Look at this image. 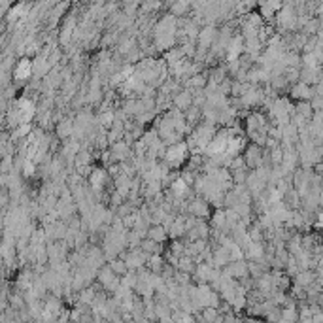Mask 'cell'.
<instances>
[{"instance_id":"obj_21","label":"cell","mask_w":323,"mask_h":323,"mask_svg":"<svg viewBox=\"0 0 323 323\" xmlns=\"http://www.w3.org/2000/svg\"><path fill=\"white\" fill-rule=\"evenodd\" d=\"M170 15L176 19L183 17V15H187V12L191 10V2H172L170 4Z\"/></svg>"},{"instance_id":"obj_4","label":"cell","mask_w":323,"mask_h":323,"mask_svg":"<svg viewBox=\"0 0 323 323\" xmlns=\"http://www.w3.org/2000/svg\"><path fill=\"white\" fill-rule=\"evenodd\" d=\"M87 181H89V189L95 193H102L104 191V187L108 186V172H106V168H91V172L87 174Z\"/></svg>"},{"instance_id":"obj_24","label":"cell","mask_w":323,"mask_h":323,"mask_svg":"<svg viewBox=\"0 0 323 323\" xmlns=\"http://www.w3.org/2000/svg\"><path fill=\"white\" fill-rule=\"evenodd\" d=\"M31 132H32V125L31 123L19 125V127H15V131L12 132V140H13V142H19V140H23V138L29 136Z\"/></svg>"},{"instance_id":"obj_12","label":"cell","mask_w":323,"mask_h":323,"mask_svg":"<svg viewBox=\"0 0 323 323\" xmlns=\"http://www.w3.org/2000/svg\"><path fill=\"white\" fill-rule=\"evenodd\" d=\"M244 259L253 263H265V242H251L244 251Z\"/></svg>"},{"instance_id":"obj_28","label":"cell","mask_w":323,"mask_h":323,"mask_svg":"<svg viewBox=\"0 0 323 323\" xmlns=\"http://www.w3.org/2000/svg\"><path fill=\"white\" fill-rule=\"evenodd\" d=\"M314 229H316V230L321 229V221H316V225H314Z\"/></svg>"},{"instance_id":"obj_2","label":"cell","mask_w":323,"mask_h":323,"mask_svg":"<svg viewBox=\"0 0 323 323\" xmlns=\"http://www.w3.org/2000/svg\"><path fill=\"white\" fill-rule=\"evenodd\" d=\"M121 259L125 261L127 265V270H131V272H136L140 268L146 267V261H148L149 255H146L140 248H134V249H127L123 253L119 255Z\"/></svg>"},{"instance_id":"obj_10","label":"cell","mask_w":323,"mask_h":323,"mask_svg":"<svg viewBox=\"0 0 323 323\" xmlns=\"http://www.w3.org/2000/svg\"><path fill=\"white\" fill-rule=\"evenodd\" d=\"M267 118L261 112H249L246 116V132H255V131H265L267 129Z\"/></svg>"},{"instance_id":"obj_26","label":"cell","mask_w":323,"mask_h":323,"mask_svg":"<svg viewBox=\"0 0 323 323\" xmlns=\"http://www.w3.org/2000/svg\"><path fill=\"white\" fill-rule=\"evenodd\" d=\"M312 108L308 102H298V104H295V116H298V118L306 119V121H310L312 119Z\"/></svg>"},{"instance_id":"obj_16","label":"cell","mask_w":323,"mask_h":323,"mask_svg":"<svg viewBox=\"0 0 323 323\" xmlns=\"http://www.w3.org/2000/svg\"><path fill=\"white\" fill-rule=\"evenodd\" d=\"M72 127H74V119L72 118H61L57 121V138L59 140H68L72 136Z\"/></svg>"},{"instance_id":"obj_20","label":"cell","mask_w":323,"mask_h":323,"mask_svg":"<svg viewBox=\"0 0 323 323\" xmlns=\"http://www.w3.org/2000/svg\"><path fill=\"white\" fill-rule=\"evenodd\" d=\"M138 248L142 249L146 255H161L163 244H157V242H153V240H149V238H144Z\"/></svg>"},{"instance_id":"obj_27","label":"cell","mask_w":323,"mask_h":323,"mask_svg":"<svg viewBox=\"0 0 323 323\" xmlns=\"http://www.w3.org/2000/svg\"><path fill=\"white\" fill-rule=\"evenodd\" d=\"M121 280V286L123 287H127V289H134V286H136V282H138V276H136V272H129L125 274L123 278H119Z\"/></svg>"},{"instance_id":"obj_7","label":"cell","mask_w":323,"mask_h":323,"mask_svg":"<svg viewBox=\"0 0 323 323\" xmlns=\"http://www.w3.org/2000/svg\"><path fill=\"white\" fill-rule=\"evenodd\" d=\"M187 214L193 216L195 219H206L210 216V204L202 197H193L187 202Z\"/></svg>"},{"instance_id":"obj_25","label":"cell","mask_w":323,"mask_h":323,"mask_svg":"<svg viewBox=\"0 0 323 323\" xmlns=\"http://www.w3.org/2000/svg\"><path fill=\"white\" fill-rule=\"evenodd\" d=\"M229 306L235 314H240V312L246 310V306H248V298L244 297V295H236V297L229 303Z\"/></svg>"},{"instance_id":"obj_6","label":"cell","mask_w":323,"mask_h":323,"mask_svg":"<svg viewBox=\"0 0 323 323\" xmlns=\"http://www.w3.org/2000/svg\"><path fill=\"white\" fill-rule=\"evenodd\" d=\"M216 38H218V27L216 25H204L200 27L199 31V36H197V50H202V51H208L212 48V44L216 42Z\"/></svg>"},{"instance_id":"obj_22","label":"cell","mask_w":323,"mask_h":323,"mask_svg":"<svg viewBox=\"0 0 323 323\" xmlns=\"http://www.w3.org/2000/svg\"><path fill=\"white\" fill-rule=\"evenodd\" d=\"M195 261H193L191 257H187V255H183V257H180L178 259V265H176V270L178 272H183V274H189L191 276L193 272H195Z\"/></svg>"},{"instance_id":"obj_8","label":"cell","mask_w":323,"mask_h":323,"mask_svg":"<svg viewBox=\"0 0 323 323\" xmlns=\"http://www.w3.org/2000/svg\"><path fill=\"white\" fill-rule=\"evenodd\" d=\"M108 153H110V163H123L132 155L131 148H129L123 140H121V142L112 144V148L108 149Z\"/></svg>"},{"instance_id":"obj_1","label":"cell","mask_w":323,"mask_h":323,"mask_svg":"<svg viewBox=\"0 0 323 323\" xmlns=\"http://www.w3.org/2000/svg\"><path fill=\"white\" fill-rule=\"evenodd\" d=\"M187 159H189V149H187L183 140L174 144V146H168L165 149V155H163V161L167 163L168 168H180Z\"/></svg>"},{"instance_id":"obj_5","label":"cell","mask_w":323,"mask_h":323,"mask_svg":"<svg viewBox=\"0 0 323 323\" xmlns=\"http://www.w3.org/2000/svg\"><path fill=\"white\" fill-rule=\"evenodd\" d=\"M221 274L227 276V278H233L236 282H242V280L249 278L248 276V261L242 259V261H233L229 263L227 267L221 268Z\"/></svg>"},{"instance_id":"obj_19","label":"cell","mask_w":323,"mask_h":323,"mask_svg":"<svg viewBox=\"0 0 323 323\" xmlns=\"http://www.w3.org/2000/svg\"><path fill=\"white\" fill-rule=\"evenodd\" d=\"M165 267H167V263H165L163 255H149L148 261H146V268L153 274H161Z\"/></svg>"},{"instance_id":"obj_14","label":"cell","mask_w":323,"mask_h":323,"mask_svg":"<svg viewBox=\"0 0 323 323\" xmlns=\"http://www.w3.org/2000/svg\"><path fill=\"white\" fill-rule=\"evenodd\" d=\"M244 53V40L240 34H233L230 38L229 45H227V50H225V57H227V61H233V59H238V57Z\"/></svg>"},{"instance_id":"obj_13","label":"cell","mask_w":323,"mask_h":323,"mask_svg":"<svg viewBox=\"0 0 323 323\" xmlns=\"http://www.w3.org/2000/svg\"><path fill=\"white\" fill-rule=\"evenodd\" d=\"M172 108H176V110H180V112H186L187 108H191L193 106V95L191 91H187V89H181V91H178V93L172 97Z\"/></svg>"},{"instance_id":"obj_3","label":"cell","mask_w":323,"mask_h":323,"mask_svg":"<svg viewBox=\"0 0 323 323\" xmlns=\"http://www.w3.org/2000/svg\"><path fill=\"white\" fill-rule=\"evenodd\" d=\"M263 155H265V149L255 146V144H249L248 148H244V165L248 170H255L263 165Z\"/></svg>"},{"instance_id":"obj_9","label":"cell","mask_w":323,"mask_h":323,"mask_svg":"<svg viewBox=\"0 0 323 323\" xmlns=\"http://www.w3.org/2000/svg\"><path fill=\"white\" fill-rule=\"evenodd\" d=\"M312 97H314V89H312L310 85L301 83V81H297V83L291 85V89H289V99L298 100V102H310Z\"/></svg>"},{"instance_id":"obj_23","label":"cell","mask_w":323,"mask_h":323,"mask_svg":"<svg viewBox=\"0 0 323 323\" xmlns=\"http://www.w3.org/2000/svg\"><path fill=\"white\" fill-rule=\"evenodd\" d=\"M106 265L110 267V270H112V272L116 274L118 278H123L125 274L129 272V270H127V265H125V261L121 259V257H118V259H112V261L106 263Z\"/></svg>"},{"instance_id":"obj_18","label":"cell","mask_w":323,"mask_h":323,"mask_svg":"<svg viewBox=\"0 0 323 323\" xmlns=\"http://www.w3.org/2000/svg\"><path fill=\"white\" fill-rule=\"evenodd\" d=\"M146 238H149V240H153V242L157 244H163L168 238L167 229L161 227V225H151V227H148V230H146Z\"/></svg>"},{"instance_id":"obj_17","label":"cell","mask_w":323,"mask_h":323,"mask_svg":"<svg viewBox=\"0 0 323 323\" xmlns=\"http://www.w3.org/2000/svg\"><path fill=\"white\" fill-rule=\"evenodd\" d=\"M259 8H261V19L265 21H270L272 23L274 21V15L278 13V10L282 8V2H261L259 4Z\"/></svg>"},{"instance_id":"obj_15","label":"cell","mask_w":323,"mask_h":323,"mask_svg":"<svg viewBox=\"0 0 323 323\" xmlns=\"http://www.w3.org/2000/svg\"><path fill=\"white\" fill-rule=\"evenodd\" d=\"M316 280H321L319 276H317L314 270H301V272L297 274V276H293L291 278V284L297 287H303V289H306V287H310Z\"/></svg>"},{"instance_id":"obj_11","label":"cell","mask_w":323,"mask_h":323,"mask_svg":"<svg viewBox=\"0 0 323 323\" xmlns=\"http://www.w3.org/2000/svg\"><path fill=\"white\" fill-rule=\"evenodd\" d=\"M13 78H15V81H21V83H25L27 80L32 78V61L29 57H23V59L15 64Z\"/></svg>"}]
</instances>
